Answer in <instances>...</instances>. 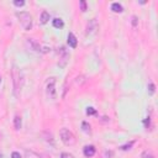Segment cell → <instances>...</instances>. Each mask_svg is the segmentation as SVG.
Masks as SVG:
<instances>
[{"mask_svg":"<svg viewBox=\"0 0 158 158\" xmlns=\"http://www.w3.org/2000/svg\"><path fill=\"white\" fill-rule=\"evenodd\" d=\"M132 25L133 26H137V17L136 16H132Z\"/></svg>","mask_w":158,"mask_h":158,"instance_id":"obj_24","label":"cell"},{"mask_svg":"<svg viewBox=\"0 0 158 158\" xmlns=\"http://www.w3.org/2000/svg\"><path fill=\"white\" fill-rule=\"evenodd\" d=\"M97 114V110H95L94 107H88L87 109V115H95Z\"/></svg>","mask_w":158,"mask_h":158,"instance_id":"obj_18","label":"cell"},{"mask_svg":"<svg viewBox=\"0 0 158 158\" xmlns=\"http://www.w3.org/2000/svg\"><path fill=\"white\" fill-rule=\"evenodd\" d=\"M59 52H61V56H59L58 66H59L61 68H64V67L67 66V63H68V59H69V53L66 51L64 47H61ZM59 52H58V53H59Z\"/></svg>","mask_w":158,"mask_h":158,"instance_id":"obj_4","label":"cell"},{"mask_svg":"<svg viewBox=\"0 0 158 158\" xmlns=\"http://www.w3.org/2000/svg\"><path fill=\"white\" fill-rule=\"evenodd\" d=\"M27 42H29V45L32 47V50H35L36 52H42V50H41V46L33 38H27Z\"/></svg>","mask_w":158,"mask_h":158,"instance_id":"obj_7","label":"cell"},{"mask_svg":"<svg viewBox=\"0 0 158 158\" xmlns=\"http://www.w3.org/2000/svg\"><path fill=\"white\" fill-rule=\"evenodd\" d=\"M83 82H85V79H84L83 75H80V77H78L77 79H75V84H77V85H80L82 83H83Z\"/></svg>","mask_w":158,"mask_h":158,"instance_id":"obj_17","label":"cell"},{"mask_svg":"<svg viewBox=\"0 0 158 158\" xmlns=\"http://www.w3.org/2000/svg\"><path fill=\"white\" fill-rule=\"evenodd\" d=\"M145 125L147 126V125H149V118H147L146 120H145Z\"/></svg>","mask_w":158,"mask_h":158,"instance_id":"obj_25","label":"cell"},{"mask_svg":"<svg viewBox=\"0 0 158 158\" xmlns=\"http://www.w3.org/2000/svg\"><path fill=\"white\" fill-rule=\"evenodd\" d=\"M79 5H80V10L85 12L87 11V3L84 1V0H82V1H79Z\"/></svg>","mask_w":158,"mask_h":158,"instance_id":"obj_16","label":"cell"},{"mask_svg":"<svg viewBox=\"0 0 158 158\" xmlns=\"http://www.w3.org/2000/svg\"><path fill=\"white\" fill-rule=\"evenodd\" d=\"M133 141L132 142H130V143H126V145H123V146H121L120 147V149H122V151H127V149H130V148H131L132 146H133Z\"/></svg>","mask_w":158,"mask_h":158,"instance_id":"obj_14","label":"cell"},{"mask_svg":"<svg viewBox=\"0 0 158 158\" xmlns=\"http://www.w3.org/2000/svg\"><path fill=\"white\" fill-rule=\"evenodd\" d=\"M12 75H14V87H15V92L17 93V89H19L17 79L20 78V72L17 71V68H16V67H14V69H12Z\"/></svg>","mask_w":158,"mask_h":158,"instance_id":"obj_6","label":"cell"},{"mask_svg":"<svg viewBox=\"0 0 158 158\" xmlns=\"http://www.w3.org/2000/svg\"><path fill=\"white\" fill-rule=\"evenodd\" d=\"M40 20H41V24H47L48 22V20H50V14L47 12L46 10L45 11H42L41 12V17H40Z\"/></svg>","mask_w":158,"mask_h":158,"instance_id":"obj_10","label":"cell"},{"mask_svg":"<svg viewBox=\"0 0 158 158\" xmlns=\"http://www.w3.org/2000/svg\"><path fill=\"white\" fill-rule=\"evenodd\" d=\"M84 154H85V157H93L95 154V147L94 146H85L84 147Z\"/></svg>","mask_w":158,"mask_h":158,"instance_id":"obj_8","label":"cell"},{"mask_svg":"<svg viewBox=\"0 0 158 158\" xmlns=\"http://www.w3.org/2000/svg\"><path fill=\"white\" fill-rule=\"evenodd\" d=\"M52 25H53V27H56V29H62V27L64 26V22H63V20L62 19L56 17V19H53Z\"/></svg>","mask_w":158,"mask_h":158,"instance_id":"obj_9","label":"cell"},{"mask_svg":"<svg viewBox=\"0 0 158 158\" xmlns=\"http://www.w3.org/2000/svg\"><path fill=\"white\" fill-rule=\"evenodd\" d=\"M14 126H15V130H20L21 128V118L19 115H16L14 118Z\"/></svg>","mask_w":158,"mask_h":158,"instance_id":"obj_12","label":"cell"},{"mask_svg":"<svg viewBox=\"0 0 158 158\" xmlns=\"http://www.w3.org/2000/svg\"><path fill=\"white\" fill-rule=\"evenodd\" d=\"M77 43H78L77 37L74 36V33L69 32V33H68V45H69L72 48H75V47H77Z\"/></svg>","mask_w":158,"mask_h":158,"instance_id":"obj_5","label":"cell"},{"mask_svg":"<svg viewBox=\"0 0 158 158\" xmlns=\"http://www.w3.org/2000/svg\"><path fill=\"white\" fill-rule=\"evenodd\" d=\"M59 136H61L62 142H63L66 146H73L75 143V136L68 128H62L59 131Z\"/></svg>","mask_w":158,"mask_h":158,"instance_id":"obj_1","label":"cell"},{"mask_svg":"<svg viewBox=\"0 0 158 158\" xmlns=\"http://www.w3.org/2000/svg\"><path fill=\"white\" fill-rule=\"evenodd\" d=\"M154 90H156L154 84H153V83H149V85H148V92H149V94H154Z\"/></svg>","mask_w":158,"mask_h":158,"instance_id":"obj_19","label":"cell"},{"mask_svg":"<svg viewBox=\"0 0 158 158\" xmlns=\"http://www.w3.org/2000/svg\"><path fill=\"white\" fill-rule=\"evenodd\" d=\"M47 97L50 99H56V78L52 77L47 80V87H46Z\"/></svg>","mask_w":158,"mask_h":158,"instance_id":"obj_3","label":"cell"},{"mask_svg":"<svg viewBox=\"0 0 158 158\" xmlns=\"http://www.w3.org/2000/svg\"><path fill=\"white\" fill-rule=\"evenodd\" d=\"M14 5L19 6V8H20V6H24L25 5V1H24V0H15V1H14Z\"/></svg>","mask_w":158,"mask_h":158,"instance_id":"obj_20","label":"cell"},{"mask_svg":"<svg viewBox=\"0 0 158 158\" xmlns=\"http://www.w3.org/2000/svg\"><path fill=\"white\" fill-rule=\"evenodd\" d=\"M142 157L143 158H153V154L151 153V152H148V151H146V152L142 154Z\"/></svg>","mask_w":158,"mask_h":158,"instance_id":"obj_21","label":"cell"},{"mask_svg":"<svg viewBox=\"0 0 158 158\" xmlns=\"http://www.w3.org/2000/svg\"><path fill=\"white\" fill-rule=\"evenodd\" d=\"M17 17H19V21H20V24H21V26L24 27V30H26V31L31 30V27H32V16L30 15L29 12H25V11L19 12Z\"/></svg>","mask_w":158,"mask_h":158,"instance_id":"obj_2","label":"cell"},{"mask_svg":"<svg viewBox=\"0 0 158 158\" xmlns=\"http://www.w3.org/2000/svg\"><path fill=\"white\" fill-rule=\"evenodd\" d=\"M11 158H21V154L19 152H12L11 153Z\"/></svg>","mask_w":158,"mask_h":158,"instance_id":"obj_23","label":"cell"},{"mask_svg":"<svg viewBox=\"0 0 158 158\" xmlns=\"http://www.w3.org/2000/svg\"><path fill=\"white\" fill-rule=\"evenodd\" d=\"M0 83H1V77H0Z\"/></svg>","mask_w":158,"mask_h":158,"instance_id":"obj_26","label":"cell"},{"mask_svg":"<svg viewBox=\"0 0 158 158\" xmlns=\"http://www.w3.org/2000/svg\"><path fill=\"white\" fill-rule=\"evenodd\" d=\"M111 10H113L114 12L120 14V12L123 11V8H122V5H121V4H119V3H114V4L111 5Z\"/></svg>","mask_w":158,"mask_h":158,"instance_id":"obj_11","label":"cell"},{"mask_svg":"<svg viewBox=\"0 0 158 158\" xmlns=\"http://www.w3.org/2000/svg\"><path fill=\"white\" fill-rule=\"evenodd\" d=\"M82 126H83V131H84L85 133H89V132H90V125H89L88 122H83V123H82Z\"/></svg>","mask_w":158,"mask_h":158,"instance_id":"obj_13","label":"cell"},{"mask_svg":"<svg viewBox=\"0 0 158 158\" xmlns=\"http://www.w3.org/2000/svg\"><path fill=\"white\" fill-rule=\"evenodd\" d=\"M61 158H73V156L69 154V153H67V152H63L61 154Z\"/></svg>","mask_w":158,"mask_h":158,"instance_id":"obj_22","label":"cell"},{"mask_svg":"<svg viewBox=\"0 0 158 158\" xmlns=\"http://www.w3.org/2000/svg\"><path fill=\"white\" fill-rule=\"evenodd\" d=\"M43 135L45 136H47V139H46V141L47 142H51L52 143V145H53V136H52V133H50V132H43Z\"/></svg>","mask_w":158,"mask_h":158,"instance_id":"obj_15","label":"cell"}]
</instances>
